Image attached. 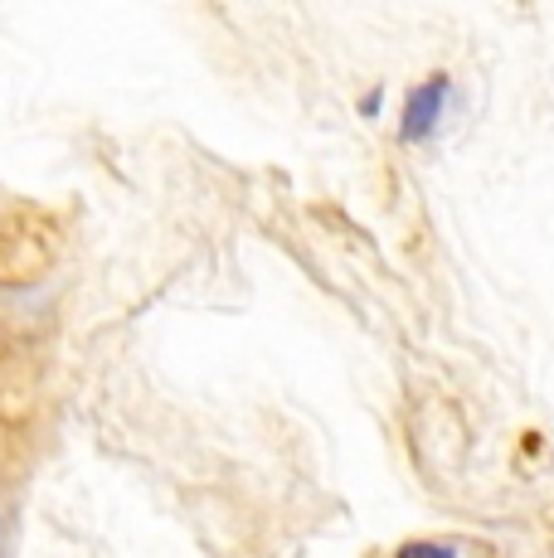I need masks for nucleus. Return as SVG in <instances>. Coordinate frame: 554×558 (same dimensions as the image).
<instances>
[{
    "instance_id": "obj_1",
    "label": "nucleus",
    "mask_w": 554,
    "mask_h": 558,
    "mask_svg": "<svg viewBox=\"0 0 554 558\" xmlns=\"http://www.w3.org/2000/svg\"><path fill=\"white\" fill-rule=\"evenodd\" d=\"M447 93H453V78H447V73H433V78H423L419 88L409 93V102H404V122H399L404 142H429V136L438 132Z\"/></svg>"
},
{
    "instance_id": "obj_2",
    "label": "nucleus",
    "mask_w": 554,
    "mask_h": 558,
    "mask_svg": "<svg viewBox=\"0 0 554 558\" xmlns=\"http://www.w3.org/2000/svg\"><path fill=\"white\" fill-rule=\"evenodd\" d=\"M394 558H462L457 544H443V539H409L394 549Z\"/></svg>"
}]
</instances>
